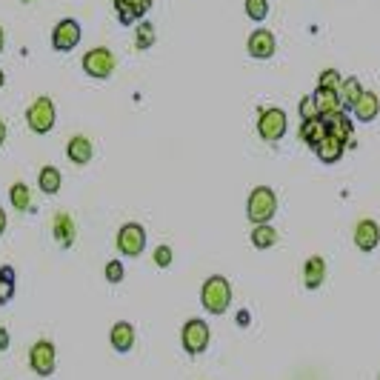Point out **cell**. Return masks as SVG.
Wrapping results in <instances>:
<instances>
[{"label": "cell", "mask_w": 380, "mask_h": 380, "mask_svg": "<svg viewBox=\"0 0 380 380\" xmlns=\"http://www.w3.org/2000/svg\"><path fill=\"white\" fill-rule=\"evenodd\" d=\"M9 201L18 212H32V192H29V186L26 183H15L9 189Z\"/></svg>", "instance_id": "d4e9b609"}, {"label": "cell", "mask_w": 380, "mask_h": 380, "mask_svg": "<svg viewBox=\"0 0 380 380\" xmlns=\"http://www.w3.org/2000/svg\"><path fill=\"white\" fill-rule=\"evenodd\" d=\"M380 243V226L374 221H357L354 226V246L360 252H371Z\"/></svg>", "instance_id": "7c38bea8"}, {"label": "cell", "mask_w": 380, "mask_h": 380, "mask_svg": "<svg viewBox=\"0 0 380 380\" xmlns=\"http://www.w3.org/2000/svg\"><path fill=\"white\" fill-rule=\"evenodd\" d=\"M115 66H117V60H115V55H112L106 46L89 49V52L83 55V72H86L89 78H95V80H106V78H112Z\"/></svg>", "instance_id": "5b68a950"}, {"label": "cell", "mask_w": 380, "mask_h": 380, "mask_svg": "<svg viewBox=\"0 0 380 380\" xmlns=\"http://www.w3.org/2000/svg\"><path fill=\"white\" fill-rule=\"evenodd\" d=\"M354 117L360 120V123H371L377 115H380V97L374 95V92H366L363 89V95H360V100L354 103Z\"/></svg>", "instance_id": "e0dca14e"}, {"label": "cell", "mask_w": 380, "mask_h": 380, "mask_svg": "<svg viewBox=\"0 0 380 380\" xmlns=\"http://www.w3.org/2000/svg\"><path fill=\"white\" fill-rule=\"evenodd\" d=\"M363 95V83L357 78H343V86H340V103H343V112H352L354 103L360 100Z\"/></svg>", "instance_id": "603a6c76"}, {"label": "cell", "mask_w": 380, "mask_h": 380, "mask_svg": "<svg viewBox=\"0 0 380 380\" xmlns=\"http://www.w3.org/2000/svg\"><path fill=\"white\" fill-rule=\"evenodd\" d=\"M209 326L201 320V317H192V320H186L183 323V332H180V340H183V349L186 354H204L206 346H209Z\"/></svg>", "instance_id": "277c9868"}, {"label": "cell", "mask_w": 380, "mask_h": 380, "mask_svg": "<svg viewBox=\"0 0 380 380\" xmlns=\"http://www.w3.org/2000/svg\"><path fill=\"white\" fill-rule=\"evenodd\" d=\"M152 260H154V266H160V269H169L171 266V260H174V252H171V246H157L154 249V255H152Z\"/></svg>", "instance_id": "f546056e"}, {"label": "cell", "mask_w": 380, "mask_h": 380, "mask_svg": "<svg viewBox=\"0 0 380 380\" xmlns=\"http://www.w3.org/2000/svg\"><path fill=\"white\" fill-rule=\"evenodd\" d=\"M278 212V195L275 189L269 186H258L249 192V201H246V215L252 223H269Z\"/></svg>", "instance_id": "7a4b0ae2"}, {"label": "cell", "mask_w": 380, "mask_h": 380, "mask_svg": "<svg viewBox=\"0 0 380 380\" xmlns=\"http://www.w3.org/2000/svg\"><path fill=\"white\" fill-rule=\"evenodd\" d=\"M4 83H6V75H4V69H0V89H4Z\"/></svg>", "instance_id": "74e56055"}, {"label": "cell", "mask_w": 380, "mask_h": 380, "mask_svg": "<svg viewBox=\"0 0 380 380\" xmlns=\"http://www.w3.org/2000/svg\"><path fill=\"white\" fill-rule=\"evenodd\" d=\"M4 143H6V123L0 120V149H4Z\"/></svg>", "instance_id": "d590c367"}, {"label": "cell", "mask_w": 380, "mask_h": 380, "mask_svg": "<svg viewBox=\"0 0 380 380\" xmlns=\"http://www.w3.org/2000/svg\"><path fill=\"white\" fill-rule=\"evenodd\" d=\"M83 38V29L75 18H63L58 21V26L52 29V49L55 52H72Z\"/></svg>", "instance_id": "52a82bcc"}, {"label": "cell", "mask_w": 380, "mask_h": 380, "mask_svg": "<svg viewBox=\"0 0 380 380\" xmlns=\"http://www.w3.org/2000/svg\"><path fill=\"white\" fill-rule=\"evenodd\" d=\"M249 320H252V315H249V309H243V312H238V326H249Z\"/></svg>", "instance_id": "836d02e7"}, {"label": "cell", "mask_w": 380, "mask_h": 380, "mask_svg": "<svg viewBox=\"0 0 380 380\" xmlns=\"http://www.w3.org/2000/svg\"><path fill=\"white\" fill-rule=\"evenodd\" d=\"M103 275H106V280H109V283H120V280L126 278V269H123V263H120V260H109V263H106V269H103Z\"/></svg>", "instance_id": "4dcf8cb0"}, {"label": "cell", "mask_w": 380, "mask_h": 380, "mask_svg": "<svg viewBox=\"0 0 380 380\" xmlns=\"http://www.w3.org/2000/svg\"><path fill=\"white\" fill-rule=\"evenodd\" d=\"M312 100L317 106V115L320 117H329V115H337L343 112V103H340V92H332V89H315L312 92Z\"/></svg>", "instance_id": "4fadbf2b"}, {"label": "cell", "mask_w": 380, "mask_h": 380, "mask_svg": "<svg viewBox=\"0 0 380 380\" xmlns=\"http://www.w3.org/2000/svg\"><path fill=\"white\" fill-rule=\"evenodd\" d=\"M6 349H9V332L0 326V352H6Z\"/></svg>", "instance_id": "d6a6232c"}, {"label": "cell", "mask_w": 380, "mask_h": 380, "mask_svg": "<svg viewBox=\"0 0 380 380\" xmlns=\"http://www.w3.org/2000/svg\"><path fill=\"white\" fill-rule=\"evenodd\" d=\"M21 4H32V0H21Z\"/></svg>", "instance_id": "f35d334b"}, {"label": "cell", "mask_w": 380, "mask_h": 380, "mask_svg": "<svg viewBox=\"0 0 380 380\" xmlns=\"http://www.w3.org/2000/svg\"><path fill=\"white\" fill-rule=\"evenodd\" d=\"M117 249L123 258H137L146 249V229L140 223H123L117 232Z\"/></svg>", "instance_id": "ba28073f"}, {"label": "cell", "mask_w": 380, "mask_h": 380, "mask_svg": "<svg viewBox=\"0 0 380 380\" xmlns=\"http://www.w3.org/2000/svg\"><path fill=\"white\" fill-rule=\"evenodd\" d=\"M66 154H69L72 163L86 166V163L95 157V146H92V140H89L86 134H75V137L66 143Z\"/></svg>", "instance_id": "9a60e30c"}, {"label": "cell", "mask_w": 380, "mask_h": 380, "mask_svg": "<svg viewBox=\"0 0 380 380\" xmlns=\"http://www.w3.org/2000/svg\"><path fill=\"white\" fill-rule=\"evenodd\" d=\"M201 303L209 315H223L232 306V283L223 275H212L201 286Z\"/></svg>", "instance_id": "6da1fadb"}, {"label": "cell", "mask_w": 380, "mask_h": 380, "mask_svg": "<svg viewBox=\"0 0 380 380\" xmlns=\"http://www.w3.org/2000/svg\"><path fill=\"white\" fill-rule=\"evenodd\" d=\"M343 152H346V140H340V137H334V134H326V137L315 146V154H317V160H323V163H337V160L343 157Z\"/></svg>", "instance_id": "2e32d148"}, {"label": "cell", "mask_w": 380, "mask_h": 380, "mask_svg": "<svg viewBox=\"0 0 380 380\" xmlns=\"http://www.w3.org/2000/svg\"><path fill=\"white\" fill-rule=\"evenodd\" d=\"M109 343H112V349H115V352H120V354L132 352V349H134V326H132V323H126V320L115 323V326H112V332H109Z\"/></svg>", "instance_id": "5bb4252c"}, {"label": "cell", "mask_w": 380, "mask_h": 380, "mask_svg": "<svg viewBox=\"0 0 380 380\" xmlns=\"http://www.w3.org/2000/svg\"><path fill=\"white\" fill-rule=\"evenodd\" d=\"M246 15L255 23H263L269 18V0H246Z\"/></svg>", "instance_id": "83f0119b"}, {"label": "cell", "mask_w": 380, "mask_h": 380, "mask_svg": "<svg viewBox=\"0 0 380 380\" xmlns=\"http://www.w3.org/2000/svg\"><path fill=\"white\" fill-rule=\"evenodd\" d=\"M29 366L38 377H49L55 374V346L49 340H38L29 349Z\"/></svg>", "instance_id": "9c48e42d"}, {"label": "cell", "mask_w": 380, "mask_h": 380, "mask_svg": "<svg viewBox=\"0 0 380 380\" xmlns=\"http://www.w3.org/2000/svg\"><path fill=\"white\" fill-rule=\"evenodd\" d=\"M315 117H320V115H317V106H315L312 95H306V97L300 100V120H315Z\"/></svg>", "instance_id": "1f68e13d"}, {"label": "cell", "mask_w": 380, "mask_h": 380, "mask_svg": "<svg viewBox=\"0 0 380 380\" xmlns=\"http://www.w3.org/2000/svg\"><path fill=\"white\" fill-rule=\"evenodd\" d=\"M12 297H15V269L4 266L0 269V306L12 303Z\"/></svg>", "instance_id": "4316f807"}, {"label": "cell", "mask_w": 380, "mask_h": 380, "mask_svg": "<svg viewBox=\"0 0 380 380\" xmlns=\"http://www.w3.org/2000/svg\"><path fill=\"white\" fill-rule=\"evenodd\" d=\"M246 49H249V55L255 60H269L275 55V49H278V41H275V35L269 29H255L249 35V41H246Z\"/></svg>", "instance_id": "30bf717a"}, {"label": "cell", "mask_w": 380, "mask_h": 380, "mask_svg": "<svg viewBox=\"0 0 380 380\" xmlns=\"http://www.w3.org/2000/svg\"><path fill=\"white\" fill-rule=\"evenodd\" d=\"M4 46H6V32H4V26H0V52H4Z\"/></svg>", "instance_id": "8d00e7d4"}, {"label": "cell", "mask_w": 380, "mask_h": 380, "mask_svg": "<svg viewBox=\"0 0 380 380\" xmlns=\"http://www.w3.org/2000/svg\"><path fill=\"white\" fill-rule=\"evenodd\" d=\"M55 117H58V112H55L52 97H38V100L29 106V112H26V123H29V129H32L35 134L52 132V129H55Z\"/></svg>", "instance_id": "8992f818"}, {"label": "cell", "mask_w": 380, "mask_h": 380, "mask_svg": "<svg viewBox=\"0 0 380 380\" xmlns=\"http://www.w3.org/2000/svg\"><path fill=\"white\" fill-rule=\"evenodd\" d=\"M6 212H4V206H0V238H4V232H6Z\"/></svg>", "instance_id": "e575fe53"}, {"label": "cell", "mask_w": 380, "mask_h": 380, "mask_svg": "<svg viewBox=\"0 0 380 380\" xmlns=\"http://www.w3.org/2000/svg\"><path fill=\"white\" fill-rule=\"evenodd\" d=\"M329 134V129H326V120L323 117H315V120H303L300 123V140L315 152V146L323 140Z\"/></svg>", "instance_id": "d6986e66"}, {"label": "cell", "mask_w": 380, "mask_h": 380, "mask_svg": "<svg viewBox=\"0 0 380 380\" xmlns=\"http://www.w3.org/2000/svg\"><path fill=\"white\" fill-rule=\"evenodd\" d=\"M38 186H41V192L43 195H58L60 192V186H63V174L58 166H43L41 174H38Z\"/></svg>", "instance_id": "44dd1931"}, {"label": "cell", "mask_w": 380, "mask_h": 380, "mask_svg": "<svg viewBox=\"0 0 380 380\" xmlns=\"http://www.w3.org/2000/svg\"><path fill=\"white\" fill-rule=\"evenodd\" d=\"M289 129V120H286V112L278 109V106H266L260 109V117H258V134L266 140V143H278Z\"/></svg>", "instance_id": "3957f363"}, {"label": "cell", "mask_w": 380, "mask_h": 380, "mask_svg": "<svg viewBox=\"0 0 380 380\" xmlns=\"http://www.w3.org/2000/svg\"><path fill=\"white\" fill-rule=\"evenodd\" d=\"M323 280H326V260L315 255V258H309L306 266H303V286H306L309 292H315V289L323 286Z\"/></svg>", "instance_id": "ac0fdd59"}, {"label": "cell", "mask_w": 380, "mask_h": 380, "mask_svg": "<svg viewBox=\"0 0 380 380\" xmlns=\"http://www.w3.org/2000/svg\"><path fill=\"white\" fill-rule=\"evenodd\" d=\"M154 41H157V29H154L149 21H140L137 29H134V46H137L140 52H146V49L154 46Z\"/></svg>", "instance_id": "484cf974"}, {"label": "cell", "mask_w": 380, "mask_h": 380, "mask_svg": "<svg viewBox=\"0 0 380 380\" xmlns=\"http://www.w3.org/2000/svg\"><path fill=\"white\" fill-rule=\"evenodd\" d=\"M252 243H255V249H272V246L278 243L275 226H272V223H255V229H252Z\"/></svg>", "instance_id": "cb8c5ba5"}, {"label": "cell", "mask_w": 380, "mask_h": 380, "mask_svg": "<svg viewBox=\"0 0 380 380\" xmlns=\"http://www.w3.org/2000/svg\"><path fill=\"white\" fill-rule=\"evenodd\" d=\"M326 120V129H329V134H334V137H340V140H352V132H354V126H352V120H349V115L346 112H337V115H329V117H323Z\"/></svg>", "instance_id": "7402d4cb"}, {"label": "cell", "mask_w": 380, "mask_h": 380, "mask_svg": "<svg viewBox=\"0 0 380 380\" xmlns=\"http://www.w3.org/2000/svg\"><path fill=\"white\" fill-rule=\"evenodd\" d=\"M115 9H117V21L123 26H132L152 9V0H115Z\"/></svg>", "instance_id": "8fae6325"}, {"label": "cell", "mask_w": 380, "mask_h": 380, "mask_svg": "<svg viewBox=\"0 0 380 380\" xmlns=\"http://www.w3.org/2000/svg\"><path fill=\"white\" fill-rule=\"evenodd\" d=\"M317 86H320V89L340 92V86H343V78H340V72H337V69H323V72H320V78H317Z\"/></svg>", "instance_id": "f1b7e54d"}, {"label": "cell", "mask_w": 380, "mask_h": 380, "mask_svg": "<svg viewBox=\"0 0 380 380\" xmlns=\"http://www.w3.org/2000/svg\"><path fill=\"white\" fill-rule=\"evenodd\" d=\"M377 380H380V377H377Z\"/></svg>", "instance_id": "ab89813d"}, {"label": "cell", "mask_w": 380, "mask_h": 380, "mask_svg": "<svg viewBox=\"0 0 380 380\" xmlns=\"http://www.w3.org/2000/svg\"><path fill=\"white\" fill-rule=\"evenodd\" d=\"M52 232H55V241H58L63 249H69V246L75 243V221H72L66 212H58V215H55Z\"/></svg>", "instance_id": "ffe728a7"}]
</instances>
